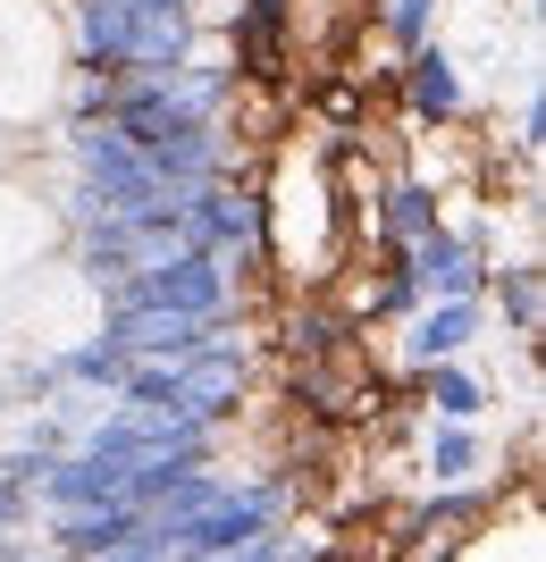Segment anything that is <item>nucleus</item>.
Masks as SVG:
<instances>
[{
	"instance_id": "1",
	"label": "nucleus",
	"mask_w": 546,
	"mask_h": 562,
	"mask_svg": "<svg viewBox=\"0 0 546 562\" xmlns=\"http://www.w3.org/2000/svg\"><path fill=\"white\" fill-rule=\"evenodd\" d=\"M253 193H261V252L278 260V278L303 285V294H320L328 269L345 260V244H354L328 151H320L303 126H286V135L269 143V168H261Z\"/></svg>"
},
{
	"instance_id": "2",
	"label": "nucleus",
	"mask_w": 546,
	"mask_h": 562,
	"mask_svg": "<svg viewBox=\"0 0 546 562\" xmlns=\"http://www.w3.org/2000/svg\"><path fill=\"white\" fill-rule=\"evenodd\" d=\"M93 328H101V294L59 252H43L34 269H18V278L0 285V336L18 352H76Z\"/></svg>"
},
{
	"instance_id": "3",
	"label": "nucleus",
	"mask_w": 546,
	"mask_h": 562,
	"mask_svg": "<svg viewBox=\"0 0 546 562\" xmlns=\"http://www.w3.org/2000/svg\"><path fill=\"white\" fill-rule=\"evenodd\" d=\"M68 85V34L43 0H0V126H34Z\"/></svg>"
},
{
	"instance_id": "4",
	"label": "nucleus",
	"mask_w": 546,
	"mask_h": 562,
	"mask_svg": "<svg viewBox=\"0 0 546 562\" xmlns=\"http://www.w3.org/2000/svg\"><path fill=\"white\" fill-rule=\"evenodd\" d=\"M59 244V218H51V202L25 177H0V285L18 278V269H34V260Z\"/></svg>"
},
{
	"instance_id": "5",
	"label": "nucleus",
	"mask_w": 546,
	"mask_h": 562,
	"mask_svg": "<svg viewBox=\"0 0 546 562\" xmlns=\"http://www.w3.org/2000/svg\"><path fill=\"white\" fill-rule=\"evenodd\" d=\"M538 513L530 504H513V513H497L488 529H479L471 546H463V562H538Z\"/></svg>"
}]
</instances>
